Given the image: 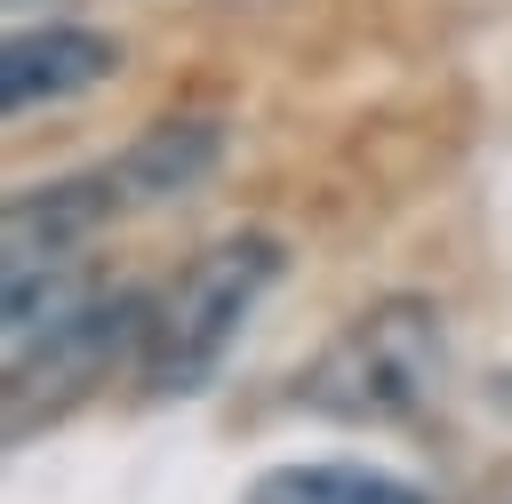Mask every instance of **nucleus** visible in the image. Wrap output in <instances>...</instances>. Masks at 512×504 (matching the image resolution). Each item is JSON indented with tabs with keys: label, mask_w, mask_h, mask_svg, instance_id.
<instances>
[{
	"label": "nucleus",
	"mask_w": 512,
	"mask_h": 504,
	"mask_svg": "<svg viewBox=\"0 0 512 504\" xmlns=\"http://www.w3.org/2000/svg\"><path fill=\"white\" fill-rule=\"evenodd\" d=\"M120 216L104 168H80V176H56V184H16L8 208H0V272H24V264H48V256H88V240Z\"/></svg>",
	"instance_id": "obj_5"
},
{
	"label": "nucleus",
	"mask_w": 512,
	"mask_h": 504,
	"mask_svg": "<svg viewBox=\"0 0 512 504\" xmlns=\"http://www.w3.org/2000/svg\"><path fill=\"white\" fill-rule=\"evenodd\" d=\"M448 384V320L432 296L360 304L296 376V400L328 424H408Z\"/></svg>",
	"instance_id": "obj_1"
},
{
	"label": "nucleus",
	"mask_w": 512,
	"mask_h": 504,
	"mask_svg": "<svg viewBox=\"0 0 512 504\" xmlns=\"http://www.w3.org/2000/svg\"><path fill=\"white\" fill-rule=\"evenodd\" d=\"M144 328H152V304H136L128 288H104L64 328L8 352V432L24 440L40 416H64L72 400H88L112 376V360H144Z\"/></svg>",
	"instance_id": "obj_3"
},
{
	"label": "nucleus",
	"mask_w": 512,
	"mask_h": 504,
	"mask_svg": "<svg viewBox=\"0 0 512 504\" xmlns=\"http://www.w3.org/2000/svg\"><path fill=\"white\" fill-rule=\"evenodd\" d=\"M120 216L128 208H168L184 192H200L216 168H224V128L216 120H152L144 136H128L112 160H96Z\"/></svg>",
	"instance_id": "obj_6"
},
{
	"label": "nucleus",
	"mask_w": 512,
	"mask_h": 504,
	"mask_svg": "<svg viewBox=\"0 0 512 504\" xmlns=\"http://www.w3.org/2000/svg\"><path fill=\"white\" fill-rule=\"evenodd\" d=\"M240 504H432V496L384 464H272L248 480Z\"/></svg>",
	"instance_id": "obj_7"
},
{
	"label": "nucleus",
	"mask_w": 512,
	"mask_h": 504,
	"mask_svg": "<svg viewBox=\"0 0 512 504\" xmlns=\"http://www.w3.org/2000/svg\"><path fill=\"white\" fill-rule=\"evenodd\" d=\"M288 248L272 232H232V240H208L152 304V328H144V392L152 400H192L216 384L224 352L240 344V328L256 320V304L272 296Z\"/></svg>",
	"instance_id": "obj_2"
},
{
	"label": "nucleus",
	"mask_w": 512,
	"mask_h": 504,
	"mask_svg": "<svg viewBox=\"0 0 512 504\" xmlns=\"http://www.w3.org/2000/svg\"><path fill=\"white\" fill-rule=\"evenodd\" d=\"M120 72V40L96 32V24H16L8 48H0V112L24 120V112H56L88 88H104Z\"/></svg>",
	"instance_id": "obj_4"
},
{
	"label": "nucleus",
	"mask_w": 512,
	"mask_h": 504,
	"mask_svg": "<svg viewBox=\"0 0 512 504\" xmlns=\"http://www.w3.org/2000/svg\"><path fill=\"white\" fill-rule=\"evenodd\" d=\"M8 8H24V0H8Z\"/></svg>",
	"instance_id": "obj_8"
}]
</instances>
